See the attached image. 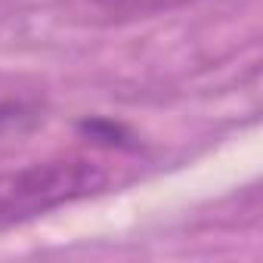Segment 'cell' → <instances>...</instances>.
I'll list each match as a JSON object with an SVG mask.
<instances>
[{
	"label": "cell",
	"mask_w": 263,
	"mask_h": 263,
	"mask_svg": "<svg viewBox=\"0 0 263 263\" xmlns=\"http://www.w3.org/2000/svg\"><path fill=\"white\" fill-rule=\"evenodd\" d=\"M37 118V108L22 99H0V137L10 130H22Z\"/></svg>",
	"instance_id": "cell-3"
},
{
	"label": "cell",
	"mask_w": 263,
	"mask_h": 263,
	"mask_svg": "<svg viewBox=\"0 0 263 263\" xmlns=\"http://www.w3.org/2000/svg\"><path fill=\"white\" fill-rule=\"evenodd\" d=\"M93 4L102 13H108L111 19H143V16L180 10V7L192 4V0H93Z\"/></svg>",
	"instance_id": "cell-2"
},
{
	"label": "cell",
	"mask_w": 263,
	"mask_h": 263,
	"mask_svg": "<svg viewBox=\"0 0 263 263\" xmlns=\"http://www.w3.org/2000/svg\"><path fill=\"white\" fill-rule=\"evenodd\" d=\"M111 171L87 155L34 161L0 174V232L25 226L59 208L102 195Z\"/></svg>",
	"instance_id": "cell-1"
}]
</instances>
